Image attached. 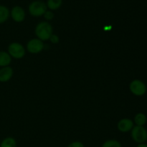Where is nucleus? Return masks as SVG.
Wrapping results in <instances>:
<instances>
[{
  "label": "nucleus",
  "mask_w": 147,
  "mask_h": 147,
  "mask_svg": "<svg viewBox=\"0 0 147 147\" xmlns=\"http://www.w3.org/2000/svg\"><path fill=\"white\" fill-rule=\"evenodd\" d=\"M53 27L47 22H41L35 27V34L39 40L47 41L53 34Z\"/></svg>",
  "instance_id": "1"
},
{
  "label": "nucleus",
  "mask_w": 147,
  "mask_h": 147,
  "mask_svg": "<svg viewBox=\"0 0 147 147\" xmlns=\"http://www.w3.org/2000/svg\"><path fill=\"white\" fill-rule=\"evenodd\" d=\"M132 139L137 144H144L147 141V130L144 126H134L131 131Z\"/></svg>",
  "instance_id": "2"
},
{
  "label": "nucleus",
  "mask_w": 147,
  "mask_h": 147,
  "mask_svg": "<svg viewBox=\"0 0 147 147\" xmlns=\"http://www.w3.org/2000/svg\"><path fill=\"white\" fill-rule=\"evenodd\" d=\"M47 5L42 1H34L29 5V12L32 16L35 17L44 15L47 11Z\"/></svg>",
  "instance_id": "3"
},
{
  "label": "nucleus",
  "mask_w": 147,
  "mask_h": 147,
  "mask_svg": "<svg viewBox=\"0 0 147 147\" xmlns=\"http://www.w3.org/2000/svg\"><path fill=\"white\" fill-rule=\"evenodd\" d=\"M129 90L134 96H142L146 93L147 88L146 84L142 80L135 79L131 82L129 85Z\"/></svg>",
  "instance_id": "4"
},
{
  "label": "nucleus",
  "mask_w": 147,
  "mask_h": 147,
  "mask_svg": "<svg viewBox=\"0 0 147 147\" xmlns=\"http://www.w3.org/2000/svg\"><path fill=\"white\" fill-rule=\"evenodd\" d=\"M8 53L11 58L21 59L25 55V49L19 42H12L9 45Z\"/></svg>",
  "instance_id": "5"
},
{
  "label": "nucleus",
  "mask_w": 147,
  "mask_h": 147,
  "mask_svg": "<svg viewBox=\"0 0 147 147\" xmlns=\"http://www.w3.org/2000/svg\"><path fill=\"white\" fill-rule=\"evenodd\" d=\"M45 47L43 41L38 38H34L30 40L27 44V50L32 54H37L41 53Z\"/></svg>",
  "instance_id": "6"
},
{
  "label": "nucleus",
  "mask_w": 147,
  "mask_h": 147,
  "mask_svg": "<svg viewBox=\"0 0 147 147\" xmlns=\"http://www.w3.org/2000/svg\"><path fill=\"white\" fill-rule=\"evenodd\" d=\"M10 15L12 20L16 22H22L25 19V11L24 9L20 6H15L11 9Z\"/></svg>",
  "instance_id": "7"
},
{
  "label": "nucleus",
  "mask_w": 147,
  "mask_h": 147,
  "mask_svg": "<svg viewBox=\"0 0 147 147\" xmlns=\"http://www.w3.org/2000/svg\"><path fill=\"white\" fill-rule=\"evenodd\" d=\"M134 126V125L133 121L131 120L130 119H122L118 122L117 128L119 129V131L122 132V133H126L133 129Z\"/></svg>",
  "instance_id": "8"
},
{
  "label": "nucleus",
  "mask_w": 147,
  "mask_h": 147,
  "mask_svg": "<svg viewBox=\"0 0 147 147\" xmlns=\"http://www.w3.org/2000/svg\"><path fill=\"white\" fill-rule=\"evenodd\" d=\"M13 74H14L13 69L9 66L1 67L0 68V82L1 83L8 82L12 78Z\"/></svg>",
  "instance_id": "9"
},
{
  "label": "nucleus",
  "mask_w": 147,
  "mask_h": 147,
  "mask_svg": "<svg viewBox=\"0 0 147 147\" xmlns=\"http://www.w3.org/2000/svg\"><path fill=\"white\" fill-rule=\"evenodd\" d=\"M11 62V57L8 53L0 51V67H4L9 66Z\"/></svg>",
  "instance_id": "10"
},
{
  "label": "nucleus",
  "mask_w": 147,
  "mask_h": 147,
  "mask_svg": "<svg viewBox=\"0 0 147 147\" xmlns=\"http://www.w3.org/2000/svg\"><path fill=\"white\" fill-rule=\"evenodd\" d=\"M10 16V11L7 7L0 5V24H3L7 21Z\"/></svg>",
  "instance_id": "11"
},
{
  "label": "nucleus",
  "mask_w": 147,
  "mask_h": 147,
  "mask_svg": "<svg viewBox=\"0 0 147 147\" xmlns=\"http://www.w3.org/2000/svg\"><path fill=\"white\" fill-rule=\"evenodd\" d=\"M147 121L146 116L143 113H138L134 117V123L136 126H144Z\"/></svg>",
  "instance_id": "12"
},
{
  "label": "nucleus",
  "mask_w": 147,
  "mask_h": 147,
  "mask_svg": "<svg viewBox=\"0 0 147 147\" xmlns=\"http://www.w3.org/2000/svg\"><path fill=\"white\" fill-rule=\"evenodd\" d=\"M0 147H17V142L13 137H6L1 141Z\"/></svg>",
  "instance_id": "13"
},
{
  "label": "nucleus",
  "mask_w": 147,
  "mask_h": 147,
  "mask_svg": "<svg viewBox=\"0 0 147 147\" xmlns=\"http://www.w3.org/2000/svg\"><path fill=\"white\" fill-rule=\"evenodd\" d=\"M63 4V0H47V7L50 10L58 9Z\"/></svg>",
  "instance_id": "14"
},
{
  "label": "nucleus",
  "mask_w": 147,
  "mask_h": 147,
  "mask_svg": "<svg viewBox=\"0 0 147 147\" xmlns=\"http://www.w3.org/2000/svg\"><path fill=\"white\" fill-rule=\"evenodd\" d=\"M101 147H122L121 144L116 139L107 140L103 144Z\"/></svg>",
  "instance_id": "15"
},
{
  "label": "nucleus",
  "mask_w": 147,
  "mask_h": 147,
  "mask_svg": "<svg viewBox=\"0 0 147 147\" xmlns=\"http://www.w3.org/2000/svg\"><path fill=\"white\" fill-rule=\"evenodd\" d=\"M44 17L45 19L46 20H47V21H50V20H52L53 18H54V14H53V12L52 11H46L45 13L44 14Z\"/></svg>",
  "instance_id": "16"
},
{
  "label": "nucleus",
  "mask_w": 147,
  "mask_h": 147,
  "mask_svg": "<svg viewBox=\"0 0 147 147\" xmlns=\"http://www.w3.org/2000/svg\"><path fill=\"white\" fill-rule=\"evenodd\" d=\"M50 40L53 44H57V43H58L59 41H60V38H59V37L57 35L53 34L51 35V37H50Z\"/></svg>",
  "instance_id": "17"
},
{
  "label": "nucleus",
  "mask_w": 147,
  "mask_h": 147,
  "mask_svg": "<svg viewBox=\"0 0 147 147\" xmlns=\"http://www.w3.org/2000/svg\"><path fill=\"white\" fill-rule=\"evenodd\" d=\"M67 147H85L84 144L80 142H73L70 143Z\"/></svg>",
  "instance_id": "18"
},
{
  "label": "nucleus",
  "mask_w": 147,
  "mask_h": 147,
  "mask_svg": "<svg viewBox=\"0 0 147 147\" xmlns=\"http://www.w3.org/2000/svg\"><path fill=\"white\" fill-rule=\"evenodd\" d=\"M136 147H147V144H146L144 143V144H139L138 146Z\"/></svg>",
  "instance_id": "19"
}]
</instances>
